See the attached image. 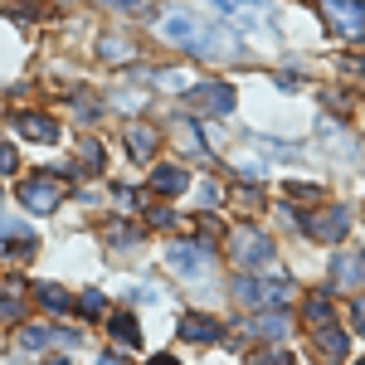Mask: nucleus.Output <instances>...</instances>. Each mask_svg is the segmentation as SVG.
Returning <instances> with one entry per match:
<instances>
[{
	"label": "nucleus",
	"mask_w": 365,
	"mask_h": 365,
	"mask_svg": "<svg viewBox=\"0 0 365 365\" xmlns=\"http://www.w3.org/2000/svg\"><path fill=\"white\" fill-rule=\"evenodd\" d=\"M161 34H166L170 44H180V49L200 54V58H229V54H234V44H225V34H220V29H210L205 20L185 15V10L161 15Z\"/></svg>",
	"instance_id": "1"
},
{
	"label": "nucleus",
	"mask_w": 365,
	"mask_h": 365,
	"mask_svg": "<svg viewBox=\"0 0 365 365\" xmlns=\"http://www.w3.org/2000/svg\"><path fill=\"white\" fill-rule=\"evenodd\" d=\"M317 5H322L336 39H346V44L365 39V0H317Z\"/></svg>",
	"instance_id": "2"
},
{
	"label": "nucleus",
	"mask_w": 365,
	"mask_h": 365,
	"mask_svg": "<svg viewBox=\"0 0 365 365\" xmlns=\"http://www.w3.org/2000/svg\"><path fill=\"white\" fill-rule=\"evenodd\" d=\"M234 297H239L244 307L273 312V307H282V302L292 297V287H287V282H273V278H244V282H234Z\"/></svg>",
	"instance_id": "3"
},
{
	"label": "nucleus",
	"mask_w": 365,
	"mask_h": 365,
	"mask_svg": "<svg viewBox=\"0 0 365 365\" xmlns=\"http://www.w3.org/2000/svg\"><path fill=\"white\" fill-rule=\"evenodd\" d=\"M166 268H170V273H180V278H200V273H210V244H195V239L170 244V249H166Z\"/></svg>",
	"instance_id": "4"
},
{
	"label": "nucleus",
	"mask_w": 365,
	"mask_h": 365,
	"mask_svg": "<svg viewBox=\"0 0 365 365\" xmlns=\"http://www.w3.org/2000/svg\"><path fill=\"white\" fill-rule=\"evenodd\" d=\"M58 200H63V185L49 180V175H29L25 185H20V205L34 210V215H54Z\"/></svg>",
	"instance_id": "5"
},
{
	"label": "nucleus",
	"mask_w": 365,
	"mask_h": 365,
	"mask_svg": "<svg viewBox=\"0 0 365 365\" xmlns=\"http://www.w3.org/2000/svg\"><path fill=\"white\" fill-rule=\"evenodd\" d=\"M190 103L205 108V113L229 117V113H234V88H229V83H200V88H190Z\"/></svg>",
	"instance_id": "6"
},
{
	"label": "nucleus",
	"mask_w": 365,
	"mask_h": 365,
	"mask_svg": "<svg viewBox=\"0 0 365 365\" xmlns=\"http://www.w3.org/2000/svg\"><path fill=\"white\" fill-rule=\"evenodd\" d=\"M234 258H239V263H268V258H273V244H268L258 229H239V234H234Z\"/></svg>",
	"instance_id": "7"
},
{
	"label": "nucleus",
	"mask_w": 365,
	"mask_h": 365,
	"mask_svg": "<svg viewBox=\"0 0 365 365\" xmlns=\"http://www.w3.org/2000/svg\"><path fill=\"white\" fill-rule=\"evenodd\" d=\"M170 137L180 141V151H185L190 161H210V146H205V137L195 132L190 117H175V122H170Z\"/></svg>",
	"instance_id": "8"
},
{
	"label": "nucleus",
	"mask_w": 365,
	"mask_h": 365,
	"mask_svg": "<svg viewBox=\"0 0 365 365\" xmlns=\"http://www.w3.org/2000/svg\"><path fill=\"white\" fill-rule=\"evenodd\" d=\"M210 5H215V10H225L239 29L263 25V0H210Z\"/></svg>",
	"instance_id": "9"
},
{
	"label": "nucleus",
	"mask_w": 365,
	"mask_h": 365,
	"mask_svg": "<svg viewBox=\"0 0 365 365\" xmlns=\"http://www.w3.org/2000/svg\"><path fill=\"white\" fill-rule=\"evenodd\" d=\"M10 122H15V127H20V137H29V141H58V122H54V117H39V113H15Z\"/></svg>",
	"instance_id": "10"
},
{
	"label": "nucleus",
	"mask_w": 365,
	"mask_h": 365,
	"mask_svg": "<svg viewBox=\"0 0 365 365\" xmlns=\"http://www.w3.org/2000/svg\"><path fill=\"white\" fill-rule=\"evenodd\" d=\"M331 282L336 287H365V253H341L331 263Z\"/></svg>",
	"instance_id": "11"
},
{
	"label": "nucleus",
	"mask_w": 365,
	"mask_h": 365,
	"mask_svg": "<svg viewBox=\"0 0 365 365\" xmlns=\"http://www.w3.org/2000/svg\"><path fill=\"white\" fill-rule=\"evenodd\" d=\"M346 225H351V215H346V210H327V215H317V220H312V234H317V239H341V234H346Z\"/></svg>",
	"instance_id": "12"
},
{
	"label": "nucleus",
	"mask_w": 365,
	"mask_h": 365,
	"mask_svg": "<svg viewBox=\"0 0 365 365\" xmlns=\"http://www.w3.org/2000/svg\"><path fill=\"white\" fill-rule=\"evenodd\" d=\"M156 127H146V122H132V127H127V146H132V156H141V161H146V156H156Z\"/></svg>",
	"instance_id": "13"
},
{
	"label": "nucleus",
	"mask_w": 365,
	"mask_h": 365,
	"mask_svg": "<svg viewBox=\"0 0 365 365\" xmlns=\"http://www.w3.org/2000/svg\"><path fill=\"white\" fill-rule=\"evenodd\" d=\"M317 356H322V365H341V356H346V336L327 327V331L317 336Z\"/></svg>",
	"instance_id": "14"
},
{
	"label": "nucleus",
	"mask_w": 365,
	"mask_h": 365,
	"mask_svg": "<svg viewBox=\"0 0 365 365\" xmlns=\"http://www.w3.org/2000/svg\"><path fill=\"white\" fill-rule=\"evenodd\" d=\"M151 190H161V195L185 190V170H180V166H156V175H151Z\"/></svg>",
	"instance_id": "15"
},
{
	"label": "nucleus",
	"mask_w": 365,
	"mask_h": 365,
	"mask_svg": "<svg viewBox=\"0 0 365 365\" xmlns=\"http://www.w3.org/2000/svg\"><path fill=\"white\" fill-rule=\"evenodd\" d=\"M180 336H185V341H215V336H220V327H215L210 317H185V322H180Z\"/></svg>",
	"instance_id": "16"
},
{
	"label": "nucleus",
	"mask_w": 365,
	"mask_h": 365,
	"mask_svg": "<svg viewBox=\"0 0 365 365\" xmlns=\"http://www.w3.org/2000/svg\"><path fill=\"white\" fill-rule=\"evenodd\" d=\"M0 10L5 15H20V20H44L49 15V5H39V0H0Z\"/></svg>",
	"instance_id": "17"
},
{
	"label": "nucleus",
	"mask_w": 365,
	"mask_h": 365,
	"mask_svg": "<svg viewBox=\"0 0 365 365\" xmlns=\"http://www.w3.org/2000/svg\"><path fill=\"white\" fill-rule=\"evenodd\" d=\"M307 322L312 327H322V322L331 327V297H327V292H312L307 297Z\"/></svg>",
	"instance_id": "18"
},
{
	"label": "nucleus",
	"mask_w": 365,
	"mask_h": 365,
	"mask_svg": "<svg viewBox=\"0 0 365 365\" xmlns=\"http://www.w3.org/2000/svg\"><path fill=\"white\" fill-rule=\"evenodd\" d=\"M113 336L122 341V346H137V341H141V331H137V322H132L127 312H117V317H113Z\"/></svg>",
	"instance_id": "19"
},
{
	"label": "nucleus",
	"mask_w": 365,
	"mask_h": 365,
	"mask_svg": "<svg viewBox=\"0 0 365 365\" xmlns=\"http://www.w3.org/2000/svg\"><path fill=\"white\" fill-rule=\"evenodd\" d=\"M98 54L103 58H132V44H127V39H122V34H103V44H98Z\"/></svg>",
	"instance_id": "20"
},
{
	"label": "nucleus",
	"mask_w": 365,
	"mask_h": 365,
	"mask_svg": "<svg viewBox=\"0 0 365 365\" xmlns=\"http://www.w3.org/2000/svg\"><path fill=\"white\" fill-rule=\"evenodd\" d=\"M39 302H44V307H54V312L68 307V297H63L58 287H49V282H39Z\"/></svg>",
	"instance_id": "21"
},
{
	"label": "nucleus",
	"mask_w": 365,
	"mask_h": 365,
	"mask_svg": "<svg viewBox=\"0 0 365 365\" xmlns=\"http://www.w3.org/2000/svg\"><path fill=\"white\" fill-rule=\"evenodd\" d=\"M44 341H49V331H34V327H29V331H20V351H39Z\"/></svg>",
	"instance_id": "22"
},
{
	"label": "nucleus",
	"mask_w": 365,
	"mask_h": 365,
	"mask_svg": "<svg viewBox=\"0 0 365 365\" xmlns=\"http://www.w3.org/2000/svg\"><path fill=\"white\" fill-rule=\"evenodd\" d=\"M78 156H83V166H88V170H103V146H98V141H93V146H83Z\"/></svg>",
	"instance_id": "23"
},
{
	"label": "nucleus",
	"mask_w": 365,
	"mask_h": 365,
	"mask_svg": "<svg viewBox=\"0 0 365 365\" xmlns=\"http://www.w3.org/2000/svg\"><path fill=\"white\" fill-rule=\"evenodd\" d=\"M287 195L302 200V205H312V200H322V190H317V185H287Z\"/></svg>",
	"instance_id": "24"
},
{
	"label": "nucleus",
	"mask_w": 365,
	"mask_h": 365,
	"mask_svg": "<svg viewBox=\"0 0 365 365\" xmlns=\"http://www.w3.org/2000/svg\"><path fill=\"white\" fill-rule=\"evenodd\" d=\"M83 317H103V297L98 292H83Z\"/></svg>",
	"instance_id": "25"
},
{
	"label": "nucleus",
	"mask_w": 365,
	"mask_h": 365,
	"mask_svg": "<svg viewBox=\"0 0 365 365\" xmlns=\"http://www.w3.org/2000/svg\"><path fill=\"white\" fill-rule=\"evenodd\" d=\"M0 317H20V297H10V292H0Z\"/></svg>",
	"instance_id": "26"
},
{
	"label": "nucleus",
	"mask_w": 365,
	"mask_h": 365,
	"mask_svg": "<svg viewBox=\"0 0 365 365\" xmlns=\"http://www.w3.org/2000/svg\"><path fill=\"white\" fill-rule=\"evenodd\" d=\"M351 322H356V331L365 336V297H356V307H351Z\"/></svg>",
	"instance_id": "27"
},
{
	"label": "nucleus",
	"mask_w": 365,
	"mask_h": 365,
	"mask_svg": "<svg viewBox=\"0 0 365 365\" xmlns=\"http://www.w3.org/2000/svg\"><path fill=\"white\" fill-rule=\"evenodd\" d=\"M200 205H220V185L205 180V185H200Z\"/></svg>",
	"instance_id": "28"
},
{
	"label": "nucleus",
	"mask_w": 365,
	"mask_h": 365,
	"mask_svg": "<svg viewBox=\"0 0 365 365\" xmlns=\"http://www.w3.org/2000/svg\"><path fill=\"white\" fill-rule=\"evenodd\" d=\"M103 5H113V10H146V0H103Z\"/></svg>",
	"instance_id": "29"
},
{
	"label": "nucleus",
	"mask_w": 365,
	"mask_h": 365,
	"mask_svg": "<svg viewBox=\"0 0 365 365\" xmlns=\"http://www.w3.org/2000/svg\"><path fill=\"white\" fill-rule=\"evenodd\" d=\"M0 170H15V151L10 146H0Z\"/></svg>",
	"instance_id": "30"
},
{
	"label": "nucleus",
	"mask_w": 365,
	"mask_h": 365,
	"mask_svg": "<svg viewBox=\"0 0 365 365\" xmlns=\"http://www.w3.org/2000/svg\"><path fill=\"white\" fill-rule=\"evenodd\" d=\"M98 365H122V356H103V361H98Z\"/></svg>",
	"instance_id": "31"
},
{
	"label": "nucleus",
	"mask_w": 365,
	"mask_h": 365,
	"mask_svg": "<svg viewBox=\"0 0 365 365\" xmlns=\"http://www.w3.org/2000/svg\"><path fill=\"white\" fill-rule=\"evenodd\" d=\"M151 365H175V361H170V356H156V361H151Z\"/></svg>",
	"instance_id": "32"
},
{
	"label": "nucleus",
	"mask_w": 365,
	"mask_h": 365,
	"mask_svg": "<svg viewBox=\"0 0 365 365\" xmlns=\"http://www.w3.org/2000/svg\"><path fill=\"white\" fill-rule=\"evenodd\" d=\"M361 365H365V361H361Z\"/></svg>",
	"instance_id": "33"
}]
</instances>
